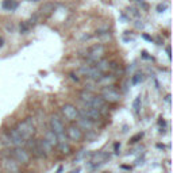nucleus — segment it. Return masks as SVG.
<instances>
[{
  "label": "nucleus",
  "instance_id": "18",
  "mask_svg": "<svg viewBox=\"0 0 173 173\" xmlns=\"http://www.w3.org/2000/svg\"><path fill=\"white\" fill-rule=\"evenodd\" d=\"M143 80V77H142V74H135L134 77H132V80H131V83L132 84H138V83H141Z\"/></svg>",
  "mask_w": 173,
  "mask_h": 173
},
{
  "label": "nucleus",
  "instance_id": "21",
  "mask_svg": "<svg viewBox=\"0 0 173 173\" xmlns=\"http://www.w3.org/2000/svg\"><path fill=\"white\" fill-rule=\"evenodd\" d=\"M38 21H39V15H34V16H31V19L28 21V23H30V24H37Z\"/></svg>",
  "mask_w": 173,
  "mask_h": 173
},
{
  "label": "nucleus",
  "instance_id": "23",
  "mask_svg": "<svg viewBox=\"0 0 173 173\" xmlns=\"http://www.w3.org/2000/svg\"><path fill=\"white\" fill-rule=\"evenodd\" d=\"M70 77H72V79H73V80H76V81H79V77H77L74 73H70Z\"/></svg>",
  "mask_w": 173,
  "mask_h": 173
},
{
  "label": "nucleus",
  "instance_id": "2",
  "mask_svg": "<svg viewBox=\"0 0 173 173\" xmlns=\"http://www.w3.org/2000/svg\"><path fill=\"white\" fill-rule=\"evenodd\" d=\"M80 100L83 102V104L85 107H92V108H96L99 109L100 112L104 109L106 107V102L102 96H97V95H93L88 91H83L80 92Z\"/></svg>",
  "mask_w": 173,
  "mask_h": 173
},
{
  "label": "nucleus",
  "instance_id": "3",
  "mask_svg": "<svg viewBox=\"0 0 173 173\" xmlns=\"http://www.w3.org/2000/svg\"><path fill=\"white\" fill-rule=\"evenodd\" d=\"M15 130L19 132V135H21L24 141L31 139V138H33V135L35 134V126H34L33 118H26L24 120L19 122Z\"/></svg>",
  "mask_w": 173,
  "mask_h": 173
},
{
  "label": "nucleus",
  "instance_id": "12",
  "mask_svg": "<svg viewBox=\"0 0 173 173\" xmlns=\"http://www.w3.org/2000/svg\"><path fill=\"white\" fill-rule=\"evenodd\" d=\"M3 164H4V168L8 173H21V165H19L12 157L4 158Z\"/></svg>",
  "mask_w": 173,
  "mask_h": 173
},
{
  "label": "nucleus",
  "instance_id": "13",
  "mask_svg": "<svg viewBox=\"0 0 173 173\" xmlns=\"http://www.w3.org/2000/svg\"><path fill=\"white\" fill-rule=\"evenodd\" d=\"M54 10H56V5H54V3H50V2H46L43 3L41 5V8H39V15L41 16H49L51 15V14L54 12Z\"/></svg>",
  "mask_w": 173,
  "mask_h": 173
},
{
  "label": "nucleus",
  "instance_id": "8",
  "mask_svg": "<svg viewBox=\"0 0 173 173\" xmlns=\"http://www.w3.org/2000/svg\"><path fill=\"white\" fill-rule=\"evenodd\" d=\"M80 115H83L84 118H86V119H89L91 122L96 123V122H100L103 118V114L99 111V109L96 108H92V107H85L83 108V111L80 112Z\"/></svg>",
  "mask_w": 173,
  "mask_h": 173
},
{
  "label": "nucleus",
  "instance_id": "19",
  "mask_svg": "<svg viewBox=\"0 0 173 173\" xmlns=\"http://www.w3.org/2000/svg\"><path fill=\"white\" fill-rule=\"evenodd\" d=\"M142 137H143V132H139V134L134 135V137H132L131 139H130V142H131V143H135V142H138V141H139Z\"/></svg>",
  "mask_w": 173,
  "mask_h": 173
},
{
  "label": "nucleus",
  "instance_id": "1",
  "mask_svg": "<svg viewBox=\"0 0 173 173\" xmlns=\"http://www.w3.org/2000/svg\"><path fill=\"white\" fill-rule=\"evenodd\" d=\"M49 126H50L49 129L53 131V134L56 135V138H57V146H58V149L62 153H69L70 152V146H69V143H68L66 130H65L62 119L56 114L51 115L50 120H49Z\"/></svg>",
  "mask_w": 173,
  "mask_h": 173
},
{
  "label": "nucleus",
  "instance_id": "6",
  "mask_svg": "<svg viewBox=\"0 0 173 173\" xmlns=\"http://www.w3.org/2000/svg\"><path fill=\"white\" fill-rule=\"evenodd\" d=\"M61 112L62 115L66 118L68 120H70V122H73V120H77L80 116V111L77 109L76 106L70 104V103H66L61 107Z\"/></svg>",
  "mask_w": 173,
  "mask_h": 173
},
{
  "label": "nucleus",
  "instance_id": "15",
  "mask_svg": "<svg viewBox=\"0 0 173 173\" xmlns=\"http://www.w3.org/2000/svg\"><path fill=\"white\" fill-rule=\"evenodd\" d=\"M43 139H45L46 142L50 143V145L53 146V148H56V146H57V138H56V135L53 134V131H51L50 129L46 130V132H45V138H43Z\"/></svg>",
  "mask_w": 173,
  "mask_h": 173
},
{
  "label": "nucleus",
  "instance_id": "5",
  "mask_svg": "<svg viewBox=\"0 0 173 173\" xmlns=\"http://www.w3.org/2000/svg\"><path fill=\"white\" fill-rule=\"evenodd\" d=\"M11 154H12V158L19 164V165H27L31 160L30 152H28L26 148H15Z\"/></svg>",
  "mask_w": 173,
  "mask_h": 173
},
{
  "label": "nucleus",
  "instance_id": "11",
  "mask_svg": "<svg viewBox=\"0 0 173 173\" xmlns=\"http://www.w3.org/2000/svg\"><path fill=\"white\" fill-rule=\"evenodd\" d=\"M8 138H10L11 143H12L15 148H24L26 146V141L19 135V132L16 131L15 129L10 130V132H8Z\"/></svg>",
  "mask_w": 173,
  "mask_h": 173
},
{
  "label": "nucleus",
  "instance_id": "24",
  "mask_svg": "<svg viewBox=\"0 0 173 173\" xmlns=\"http://www.w3.org/2000/svg\"><path fill=\"white\" fill-rule=\"evenodd\" d=\"M2 46H3V39L0 38V47H2Z\"/></svg>",
  "mask_w": 173,
  "mask_h": 173
},
{
  "label": "nucleus",
  "instance_id": "14",
  "mask_svg": "<svg viewBox=\"0 0 173 173\" xmlns=\"http://www.w3.org/2000/svg\"><path fill=\"white\" fill-rule=\"evenodd\" d=\"M77 123H79V127L81 129V130H91L92 127H93V122H91L89 119H86V118H84L83 115H80L79 116V119L76 120Z\"/></svg>",
  "mask_w": 173,
  "mask_h": 173
},
{
  "label": "nucleus",
  "instance_id": "22",
  "mask_svg": "<svg viewBox=\"0 0 173 173\" xmlns=\"http://www.w3.org/2000/svg\"><path fill=\"white\" fill-rule=\"evenodd\" d=\"M165 8H166V4H160V5L157 7V11H158V12H162Z\"/></svg>",
  "mask_w": 173,
  "mask_h": 173
},
{
  "label": "nucleus",
  "instance_id": "4",
  "mask_svg": "<svg viewBox=\"0 0 173 173\" xmlns=\"http://www.w3.org/2000/svg\"><path fill=\"white\" fill-rule=\"evenodd\" d=\"M102 97L106 103H118L120 100V93L114 85H106L102 89Z\"/></svg>",
  "mask_w": 173,
  "mask_h": 173
},
{
  "label": "nucleus",
  "instance_id": "16",
  "mask_svg": "<svg viewBox=\"0 0 173 173\" xmlns=\"http://www.w3.org/2000/svg\"><path fill=\"white\" fill-rule=\"evenodd\" d=\"M2 5H3V8L7 11H15L16 8L19 7L18 2H15V0H4Z\"/></svg>",
  "mask_w": 173,
  "mask_h": 173
},
{
  "label": "nucleus",
  "instance_id": "9",
  "mask_svg": "<svg viewBox=\"0 0 173 173\" xmlns=\"http://www.w3.org/2000/svg\"><path fill=\"white\" fill-rule=\"evenodd\" d=\"M66 137H68L69 139L74 141V142H79V141L83 139L84 134H83V130L77 125H70L66 129Z\"/></svg>",
  "mask_w": 173,
  "mask_h": 173
},
{
  "label": "nucleus",
  "instance_id": "25",
  "mask_svg": "<svg viewBox=\"0 0 173 173\" xmlns=\"http://www.w3.org/2000/svg\"><path fill=\"white\" fill-rule=\"evenodd\" d=\"M30 2H37V0H30Z\"/></svg>",
  "mask_w": 173,
  "mask_h": 173
},
{
  "label": "nucleus",
  "instance_id": "20",
  "mask_svg": "<svg viewBox=\"0 0 173 173\" xmlns=\"http://www.w3.org/2000/svg\"><path fill=\"white\" fill-rule=\"evenodd\" d=\"M139 103H141V97H137L135 99V102H134V109H135V112H139Z\"/></svg>",
  "mask_w": 173,
  "mask_h": 173
},
{
  "label": "nucleus",
  "instance_id": "10",
  "mask_svg": "<svg viewBox=\"0 0 173 173\" xmlns=\"http://www.w3.org/2000/svg\"><path fill=\"white\" fill-rule=\"evenodd\" d=\"M80 73H83L84 76L89 77V79H95V80H99L103 74V73H100L93 65H83L81 68H80Z\"/></svg>",
  "mask_w": 173,
  "mask_h": 173
},
{
  "label": "nucleus",
  "instance_id": "7",
  "mask_svg": "<svg viewBox=\"0 0 173 173\" xmlns=\"http://www.w3.org/2000/svg\"><path fill=\"white\" fill-rule=\"evenodd\" d=\"M104 53H106V47L103 45H100V43H97V45L92 46L88 50V60L91 62H96L104 57Z\"/></svg>",
  "mask_w": 173,
  "mask_h": 173
},
{
  "label": "nucleus",
  "instance_id": "17",
  "mask_svg": "<svg viewBox=\"0 0 173 173\" xmlns=\"http://www.w3.org/2000/svg\"><path fill=\"white\" fill-rule=\"evenodd\" d=\"M30 27H31V24H30L28 22H22L21 26H19V28H21V33H22V34H27L28 31H30Z\"/></svg>",
  "mask_w": 173,
  "mask_h": 173
}]
</instances>
